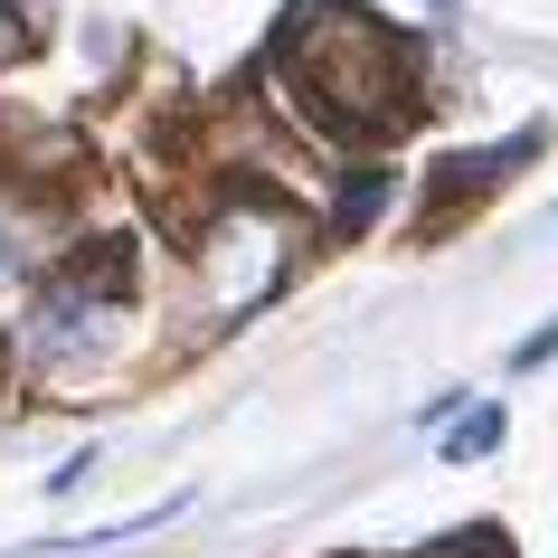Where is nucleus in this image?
I'll list each match as a JSON object with an SVG mask.
<instances>
[{
  "label": "nucleus",
  "instance_id": "2",
  "mask_svg": "<svg viewBox=\"0 0 558 558\" xmlns=\"http://www.w3.org/2000/svg\"><path fill=\"white\" fill-rule=\"evenodd\" d=\"M303 256V218L275 199H228L218 218H199V236H190V275H199V303L218 313V323H246L284 275H294Z\"/></svg>",
  "mask_w": 558,
  "mask_h": 558
},
{
  "label": "nucleus",
  "instance_id": "5",
  "mask_svg": "<svg viewBox=\"0 0 558 558\" xmlns=\"http://www.w3.org/2000/svg\"><path fill=\"white\" fill-rule=\"evenodd\" d=\"M379 199H388V171H360L351 190H341V208H331V218H341V236L369 228V218H379Z\"/></svg>",
  "mask_w": 558,
  "mask_h": 558
},
{
  "label": "nucleus",
  "instance_id": "7",
  "mask_svg": "<svg viewBox=\"0 0 558 558\" xmlns=\"http://www.w3.org/2000/svg\"><path fill=\"white\" fill-rule=\"evenodd\" d=\"M539 360H558V323H549V331H530L521 351H511V369H539Z\"/></svg>",
  "mask_w": 558,
  "mask_h": 558
},
{
  "label": "nucleus",
  "instance_id": "3",
  "mask_svg": "<svg viewBox=\"0 0 558 558\" xmlns=\"http://www.w3.org/2000/svg\"><path fill=\"white\" fill-rule=\"evenodd\" d=\"M123 313H133V246L123 236H95L76 265H58L48 275V294H38V313H29V351L58 369V360H86V351H105L123 331Z\"/></svg>",
  "mask_w": 558,
  "mask_h": 558
},
{
  "label": "nucleus",
  "instance_id": "4",
  "mask_svg": "<svg viewBox=\"0 0 558 558\" xmlns=\"http://www.w3.org/2000/svg\"><path fill=\"white\" fill-rule=\"evenodd\" d=\"M501 445V408H473V416H454V436H445V464H483Z\"/></svg>",
  "mask_w": 558,
  "mask_h": 558
},
{
  "label": "nucleus",
  "instance_id": "6",
  "mask_svg": "<svg viewBox=\"0 0 558 558\" xmlns=\"http://www.w3.org/2000/svg\"><path fill=\"white\" fill-rule=\"evenodd\" d=\"M29 58V20H20V0H0V66Z\"/></svg>",
  "mask_w": 558,
  "mask_h": 558
},
{
  "label": "nucleus",
  "instance_id": "8",
  "mask_svg": "<svg viewBox=\"0 0 558 558\" xmlns=\"http://www.w3.org/2000/svg\"><path fill=\"white\" fill-rule=\"evenodd\" d=\"M426 558H501V549H493V530H473V539H454V549H426Z\"/></svg>",
  "mask_w": 558,
  "mask_h": 558
},
{
  "label": "nucleus",
  "instance_id": "1",
  "mask_svg": "<svg viewBox=\"0 0 558 558\" xmlns=\"http://www.w3.org/2000/svg\"><path fill=\"white\" fill-rule=\"evenodd\" d=\"M284 76H294L303 114L331 123V133H388L408 123L416 105V66H408V38L369 20L360 0H303L284 20Z\"/></svg>",
  "mask_w": 558,
  "mask_h": 558
}]
</instances>
